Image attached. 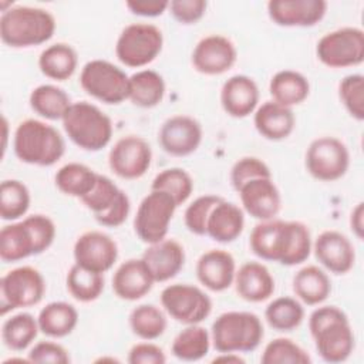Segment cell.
<instances>
[{"label": "cell", "instance_id": "6da1fadb", "mask_svg": "<svg viewBox=\"0 0 364 364\" xmlns=\"http://www.w3.org/2000/svg\"><path fill=\"white\" fill-rule=\"evenodd\" d=\"M250 250L260 259L296 266L306 262L313 249L307 225L299 220H260L250 232Z\"/></svg>", "mask_w": 364, "mask_h": 364}, {"label": "cell", "instance_id": "7a4b0ae2", "mask_svg": "<svg viewBox=\"0 0 364 364\" xmlns=\"http://www.w3.org/2000/svg\"><path fill=\"white\" fill-rule=\"evenodd\" d=\"M309 330L318 355L330 364L346 361L355 344L347 314L337 306H320L309 317Z\"/></svg>", "mask_w": 364, "mask_h": 364}, {"label": "cell", "instance_id": "3957f363", "mask_svg": "<svg viewBox=\"0 0 364 364\" xmlns=\"http://www.w3.org/2000/svg\"><path fill=\"white\" fill-rule=\"evenodd\" d=\"M54 16L41 7L13 6L0 17V38L13 48L40 46L55 33Z\"/></svg>", "mask_w": 364, "mask_h": 364}, {"label": "cell", "instance_id": "277c9868", "mask_svg": "<svg viewBox=\"0 0 364 364\" xmlns=\"http://www.w3.org/2000/svg\"><path fill=\"white\" fill-rule=\"evenodd\" d=\"M13 149L16 156L24 164L51 166L63 158L65 142L60 131L53 125L27 118L14 131Z\"/></svg>", "mask_w": 364, "mask_h": 364}, {"label": "cell", "instance_id": "5b68a950", "mask_svg": "<svg viewBox=\"0 0 364 364\" xmlns=\"http://www.w3.org/2000/svg\"><path fill=\"white\" fill-rule=\"evenodd\" d=\"M61 122L70 141L84 151L97 152L111 142L112 121L91 102H73Z\"/></svg>", "mask_w": 364, "mask_h": 364}, {"label": "cell", "instance_id": "8992f818", "mask_svg": "<svg viewBox=\"0 0 364 364\" xmlns=\"http://www.w3.org/2000/svg\"><path fill=\"white\" fill-rule=\"evenodd\" d=\"M264 336L262 320L250 311H225L210 328L212 346L218 353L255 351Z\"/></svg>", "mask_w": 364, "mask_h": 364}, {"label": "cell", "instance_id": "52a82bcc", "mask_svg": "<svg viewBox=\"0 0 364 364\" xmlns=\"http://www.w3.org/2000/svg\"><path fill=\"white\" fill-rule=\"evenodd\" d=\"M164 34L151 23H132L122 28L115 43V55L127 67L151 64L162 51Z\"/></svg>", "mask_w": 364, "mask_h": 364}, {"label": "cell", "instance_id": "ba28073f", "mask_svg": "<svg viewBox=\"0 0 364 364\" xmlns=\"http://www.w3.org/2000/svg\"><path fill=\"white\" fill-rule=\"evenodd\" d=\"M80 85L88 95L104 104H121L128 100L129 75L115 64L95 58L81 68Z\"/></svg>", "mask_w": 364, "mask_h": 364}, {"label": "cell", "instance_id": "9c48e42d", "mask_svg": "<svg viewBox=\"0 0 364 364\" xmlns=\"http://www.w3.org/2000/svg\"><path fill=\"white\" fill-rule=\"evenodd\" d=\"M46 280L33 266H18L3 274L0 280V313L31 307L43 300Z\"/></svg>", "mask_w": 364, "mask_h": 364}, {"label": "cell", "instance_id": "30bf717a", "mask_svg": "<svg viewBox=\"0 0 364 364\" xmlns=\"http://www.w3.org/2000/svg\"><path fill=\"white\" fill-rule=\"evenodd\" d=\"M316 55L330 68L360 65L364 61V31L353 26L328 31L317 41Z\"/></svg>", "mask_w": 364, "mask_h": 364}, {"label": "cell", "instance_id": "8fae6325", "mask_svg": "<svg viewBox=\"0 0 364 364\" xmlns=\"http://www.w3.org/2000/svg\"><path fill=\"white\" fill-rule=\"evenodd\" d=\"M176 208L178 205L169 193L151 189V192L139 202L134 218V230L136 236L148 245L164 240L168 235Z\"/></svg>", "mask_w": 364, "mask_h": 364}, {"label": "cell", "instance_id": "7c38bea8", "mask_svg": "<svg viewBox=\"0 0 364 364\" xmlns=\"http://www.w3.org/2000/svg\"><path fill=\"white\" fill-rule=\"evenodd\" d=\"M164 310L178 323L200 324L212 311L210 297L198 286L189 283H173L161 291Z\"/></svg>", "mask_w": 364, "mask_h": 364}, {"label": "cell", "instance_id": "4fadbf2b", "mask_svg": "<svg viewBox=\"0 0 364 364\" xmlns=\"http://www.w3.org/2000/svg\"><path fill=\"white\" fill-rule=\"evenodd\" d=\"M306 169L317 181L333 182L343 178L350 166L347 145L336 136H320L306 151Z\"/></svg>", "mask_w": 364, "mask_h": 364}, {"label": "cell", "instance_id": "5bb4252c", "mask_svg": "<svg viewBox=\"0 0 364 364\" xmlns=\"http://www.w3.org/2000/svg\"><path fill=\"white\" fill-rule=\"evenodd\" d=\"M152 162L151 145L138 135L119 138L108 154L109 169L122 179H138L146 173Z\"/></svg>", "mask_w": 364, "mask_h": 364}, {"label": "cell", "instance_id": "9a60e30c", "mask_svg": "<svg viewBox=\"0 0 364 364\" xmlns=\"http://www.w3.org/2000/svg\"><path fill=\"white\" fill-rule=\"evenodd\" d=\"M73 253L77 264L104 274L115 264L118 246L105 232L87 230L77 237Z\"/></svg>", "mask_w": 364, "mask_h": 364}, {"label": "cell", "instance_id": "2e32d148", "mask_svg": "<svg viewBox=\"0 0 364 364\" xmlns=\"http://www.w3.org/2000/svg\"><path fill=\"white\" fill-rule=\"evenodd\" d=\"M237 60V50L232 40L222 34L200 38L192 51L193 68L205 75H220L229 71Z\"/></svg>", "mask_w": 364, "mask_h": 364}, {"label": "cell", "instance_id": "e0dca14e", "mask_svg": "<svg viewBox=\"0 0 364 364\" xmlns=\"http://www.w3.org/2000/svg\"><path fill=\"white\" fill-rule=\"evenodd\" d=\"M203 138L202 125L189 115H173L168 118L158 132L161 148L172 156H188L193 154Z\"/></svg>", "mask_w": 364, "mask_h": 364}, {"label": "cell", "instance_id": "ac0fdd59", "mask_svg": "<svg viewBox=\"0 0 364 364\" xmlns=\"http://www.w3.org/2000/svg\"><path fill=\"white\" fill-rule=\"evenodd\" d=\"M243 210L257 220L274 219L282 209V196L272 178H256L237 191Z\"/></svg>", "mask_w": 364, "mask_h": 364}, {"label": "cell", "instance_id": "d6986e66", "mask_svg": "<svg viewBox=\"0 0 364 364\" xmlns=\"http://www.w3.org/2000/svg\"><path fill=\"white\" fill-rule=\"evenodd\" d=\"M318 263L334 274L348 273L355 263V250L351 240L338 230H324L313 242Z\"/></svg>", "mask_w": 364, "mask_h": 364}, {"label": "cell", "instance_id": "ffe728a7", "mask_svg": "<svg viewBox=\"0 0 364 364\" xmlns=\"http://www.w3.org/2000/svg\"><path fill=\"white\" fill-rule=\"evenodd\" d=\"M327 7L324 0H270L267 14L282 27H311L323 20Z\"/></svg>", "mask_w": 364, "mask_h": 364}, {"label": "cell", "instance_id": "44dd1931", "mask_svg": "<svg viewBox=\"0 0 364 364\" xmlns=\"http://www.w3.org/2000/svg\"><path fill=\"white\" fill-rule=\"evenodd\" d=\"M259 87L256 81L245 74L228 78L220 88V105L233 118H246L259 107Z\"/></svg>", "mask_w": 364, "mask_h": 364}, {"label": "cell", "instance_id": "7402d4cb", "mask_svg": "<svg viewBox=\"0 0 364 364\" xmlns=\"http://www.w3.org/2000/svg\"><path fill=\"white\" fill-rule=\"evenodd\" d=\"M141 259L155 283H164L173 279L182 270L185 264V249L178 240L165 237L161 242L148 245Z\"/></svg>", "mask_w": 364, "mask_h": 364}, {"label": "cell", "instance_id": "603a6c76", "mask_svg": "<svg viewBox=\"0 0 364 364\" xmlns=\"http://www.w3.org/2000/svg\"><path fill=\"white\" fill-rule=\"evenodd\" d=\"M196 277L210 291H223L233 284L236 274L235 257L223 249H210L196 262Z\"/></svg>", "mask_w": 364, "mask_h": 364}, {"label": "cell", "instance_id": "cb8c5ba5", "mask_svg": "<svg viewBox=\"0 0 364 364\" xmlns=\"http://www.w3.org/2000/svg\"><path fill=\"white\" fill-rule=\"evenodd\" d=\"M155 280L142 259L122 262L112 276V290L121 300L135 301L146 296Z\"/></svg>", "mask_w": 364, "mask_h": 364}, {"label": "cell", "instance_id": "d4e9b609", "mask_svg": "<svg viewBox=\"0 0 364 364\" xmlns=\"http://www.w3.org/2000/svg\"><path fill=\"white\" fill-rule=\"evenodd\" d=\"M233 284L237 296L249 303L264 301L274 293V279L260 262H246L236 269Z\"/></svg>", "mask_w": 364, "mask_h": 364}, {"label": "cell", "instance_id": "484cf974", "mask_svg": "<svg viewBox=\"0 0 364 364\" xmlns=\"http://www.w3.org/2000/svg\"><path fill=\"white\" fill-rule=\"evenodd\" d=\"M253 124L256 131L266 139H286L294 129L296 117L291 108L280 105L273 100L264 101L253 112Z\"/></svg>", "mask_w": 364, "mask_h": 364}, {"label": "cell", "instance_id": "4316f807", "mask_svg": "<svg viewBox=\"0 0 364 364\" xmlns=\"http://www.w3.org/2000/svg\"><path fill=\"white\" fill-rule=\"evenodd\" d=\"M243 228V209L222 198L209 213L206 222V235L218 243H230L242 235Z\"/></svg>", "mask_w": 364, "mask_h": 364}, {"label": "cell", "instance_id": "83f0119b", "mask_svg": "<svg viewBox=\"0 0 364 364\" xmlns=\"http://www.w3.org/2000/svg\"><path fill=\"white\" fill-rule=\"evenodd\" d=\"M293 291L307 306H317L327 300L331 293V280L318 266L309 264L293 276Z\"/></svg>", "mask_w": 364, "mask_h": 364}, {"label": "cell", "instance_id": "f1b7e54d", "mask_svg": "<svg viewBox=\"0 0 364 364\" xmlns=\"http://www.w3.org/2000/svg\"><path fill=\"white\" fill-rule=\"evenodd\" d=\"M37 255L36 242L27 222L18 220L0 230V259L6 263L23 260Z\"/></svg>", "mask_w": 364, "mask_h": 364}, {"label": "cell", "instance_id": "f546056e", "mask_svg": "<svg viewBox=\"0 0 364 364\" xmlns=\"http://www.w3.org/2000/svg\"><path fill=\"white\" fill-rule=\"evenodd\" d=\"M269 92L274 102L291 108L307 100L310 82L299 71L280 70L270 78Z\"/></svg>", "mask_w": 364, "mask_h": 364}, {"label": "cell", "instance_id": "4dcf8cb0", "mask_svg": "<svg viewBox=\"0 0 364 364\" xmlns=\"http://www.w3.org/2000/svg\"><path fill=\"white\" fill-rule=\"evenodd\" d=\"M78 65L77 51L67 43H54L38 55V68L50 80L65 81L75 73Z\"/></svg>", "mask_w": 364, "mask_h": 364}, {"label": "cell", "instance_id": "1f68e13d", "mask_svg": "<svg viewBox=\"0 0 364 364\" xmlns=\"http://www.w3.org/2000/svg\"><path fill=\"white\" fill-rule=\"evenodd\" d=\"M37 321L43 334L51 338H63L77 327L78 311L67 301H51L40 310Z\"/></svg>", "mask_w": 364, "mask_h": 364}, {"label": "cell", "instance_id": "d6a6232c", "mask_svg": "<svg viewBox=\"0 0 364 364\" xmlns=\"http://www.w3.org/2000/svg\"><path fill=\"white\" fill-rule=\"evenodd\" d=\"M165 97L164 77L154 70H139L129 75L128 100L139 108H154Z\"/></svg>", "mask_w": 364, "mask_h": 364}, {"label": "cell", "instance_id": "836d02e7", "mask_svg": "<svg viewBox=\"0 0 364 364\" xmlns=\"http://www.w3.org/2000/svg\"><path fill=\"white\" fill-rule=\"evenodd\" d=\"M212 346L210 333L200 324H188L171 346V353L181 361H199L208 355Z\"/></svg>", "mask_w": 364, "mask_h": 364}, {"label": "cell", "instance_id": "e575fe53", "mask_svg": "<svg viewBox=\"0 0 364 364\" xmlns=\"http://www.w3.org/2000/svg\"><path fill=\"white\" fill-rule=\"evenodd\" d=\"M28 102L36 114L50 121L63 119L73 104L70 95L63 88L53 84L37 85L30 92Z\"/></svg>", "mask_w": 364, "mask_h": 364}, {"label": "cell", "instance_id": "d590c367", "mask_svg": "<svg viewBox=\"0 0 364 364\" xmlns=\"http://www.w3.org/2000/svg\"><path fill=\"white\" fill-rule=\"evenodd\" d=\"M97 178L98 173L90 166L80 162H68L55 172L54 182L64 195L82 199L92 191Z\"/></svg>", "mask_w": 364, "mask_h": 364}, {"label": "cell", "instance_id": "8d00e7d4", "mask_svg": "<svg viewBox=\"0 0 364 364\" xmlns=\"http://www.w3.org/2000/svg\"><path fill=\"white\" fill-rule=\"evenodd\" d=\"M40 331L37 317L30 313H17L4 320L1 340L9 350L23 351L31 346Z\"/></svg>", "mask_w": 364, "mask_h": 364}, {"label": "cell", "instance_id": "74e56055", "mask_svg": "<svg viewBox=\"0 0 364 364\" xmlns=\"http://www.w3.org/2000/svg\"><path fill=\"white\" fill-rule=\"evenodd\" d=\"M104 276L74 263L65 277V286L73 299L81 303L97 300L104 291Z\"/></svg>", "mask_w": 364, "mask_h": 364}, {"label": "cell", "instance_id": "f35d334b", "mask_svg": "<svg viewBox=\"0 0 364 364\" xmlns=\"http://www.w3.org/2000/svg\"><path fill=\"white\" fill-rule=\"evenodd\" d=\"M264 318L273 330L287 333L296 330L303 323L304 309L297 299L282 296L267 304Z\"/></svg>", "mask_w": 364, "mask_h": 364}, {"label": "cell", "instance_id": "ab89813d", "mask_svg": "<svg viewBox=\"0 0 364 364\" xmlns=\"http://www.w3.org/2000/svg\"><path fill=\"white\" fill-rule=\"evenodd\" d=\"M128 321L132 333L146 341L159 338L168 327L165 313L155 304H139L134 307Z\"/></svg>", "mask_w": 364, "mask_h": 364}, {"label": "cell", "instance_id": "60d3db41", "mask_svg": "<svg viewBox=\"0 0 364 364\" xmlns=\"http://www.w3.org/2000/svg\"><path fill=\"white\" fill-rule=\"evenodd\" d=\"M31 203L28 188L18 179H6L0 185V216L3 220H18Z\"/></svg>", "mask_w": 364, "mask_h": 364}, {"label": "cell", "instance_id": "b9f144b4", "mask_svg": "<svg viewBox=\"0 0 364 364\" xmlns=\"http://www.w3.org/2000/svg\"><path fill=\"white\" fill-rule=\"evenodd\" d=\"M151 189L169 193L175 203L181 206L193 192V179L183 168H166L154 178Z\"/></svg>", "mask_w": 364, "mask_h": 364}, {"label": "cell", "instance_id": "7bdbcfd3", "mask_svg": "<svg viewBox=\"0 0 364 364\" xmlns=\"http://www.w3.org/2000/svg\"><path fill=\"white\" fill-rule=\"evenodd\" d=\"M262 364H310L309 353L291 338L277 337L269 341L260 357Z\"/></svg>", "mask_w": 364, "mask_h": 364}, {"label": "cell", "instance_id": "ee69618b", "mask_svg": "<svg viewBox=\"0 0 364 364\" xmlns=\"http://www.w3.org/2000/svg\"><path fill=\"white\" fill-rule=\"evenodd\" d=\"M338 97L354 119H364V77L361 74L346 75L338 84Z\"/></svg>", "mask_w": 364, "mask_h": 364}, {"label": "cell", "instance_id": "f6af8a7d", "mask_svg": "<svg viewBox=\"0 0 364 364\" xmlns=\"http://www.w3.org/2000/svg\"><path fill=\"white\" fill-rule=\"evenodd\" d=\"M119 192L121 189L117 186V183L111 178L98 173L95 186L92 188V191L80 200L95 216L105 212L117 200Z\"/></svg>", "mask_w": 364, "mask_h": 364}, {"label": "cell", "instance_id": "bcb514c9", "mask_svg": "<svg viewBox=\"0 0 364 364\" xmlns=\"http://www.w3.org/2000/svg\"><path fill=\"white\" fill-rule=\"evenodd\" d=\"M222 199L218 195H202L198 196L185 210L183 222L186 229L198 236L206 235V222L213 206Z\"/></svg>", "mask_w": 364, "mask_h": 364}, {"label": "cell", "instance_id": "7dc6e473", "mask_svg": "<svg viewBox=\"0 0 364 364\" xmlns=\"http://www.w3.org/2000/svg\"><path fill=\"white\" fill-rule=\"evenodd\" d=\"M256 178H272L270 168L260 158L243 156L237 159L230 169V182L235 191H237L243 183Z\"/></svg>", "mask_w": 364, "mask_h": 364}, {"label": "cell", "instance_id": "c3c4849f", "mask_svg": "<svg viewBox=\"0 0 364 364\" xmlns=\"http://www.w3.org/2000/svg\"><path fill=\"white\" fill-rule=\"evenodd\" d=\"M27 358L30 363H38V364H68L71 361L68 351L58 343L47 340V341H38L34 344L28 354Z\"/></svg>", "mask_w": 364, "mask_h": 364}, {"label": "cell", "instance_id": "681fc988", "mask_svg": "<svg viewBox=\"0 0 364 364\" xmlns=\"http://www.w3.org/2000/svg\"><path fill=\"white\" fill-rule=\"evenodd\" d=\"M208 3L205 0H172L169 11L181 24H195L206 13Z\"/></svg>", "mask_w": 364, "mask_h": 364}, {"label": "cell", "instance_id": "f907efd6", "mask_svg": "<svg viewBox=\"0 0 364 364\" xmlns=\"http://www.w3.org/2000/svg\"><path fill=\"white\" fill-rule=\"evenodd\" d=\"M131 210V200L129 196L127 195V192H124L121 189L117 200L102 213L95 215V220L101 225V226H107V228H118L121 226Z\"/></svg>", "mask_w": 364, "mask_h": 364}, {"label": "cell", "instance_id": "816d5d0a", "mask_svg": "<svg viewBox=\"0 0 364 364\" xmlns=\"http://www.w3.org/2000/svg\"><path fill=\"white\" fill-rule=\"evenodd\" d=\"M165 361L166 355L164 350L146 340L134 344L128 353L129 364H164Z\"/></svg>", "mask_w": 364, "mask_h": 364}, {"label": "cell", "instance_id": "f5cc1de1", "mask_svg": "<svg viewBox=\"0 0 364 364\" xmlns=\"http://www.w3.org/2000/svg\"><path fill=\"white\" fill-rule=\"evenodd\" d=\"M127 9L141 17H158L169 9L168 0H129L125 3Z\"/></svg>", "mask_w": 364, "mask_h": 364}, {"label": "cell", "instance_id": "db71d44e", "mask_svg": "<svg viewBox=\"0 0 364 364\" xmlns=\"http://www.w3.org/2000/svg\"><path fill=\"white\" fill-rule=\"evenodd\" d=\"M350 229L357 239L363 240L364 236V203L358 202L350 213Z\"/></svg>", "mask_w": 364, "mask_h": 364}, {"label": "cell", "instance_id": "11a10c76", "mask_svg": "<svg viewBox=\"0 0 364 364\" xmlns=\"http://www.w3.org/2000/svg\"><path fill=\"white\" fill-rule=\"evenodd\" d=\"M212 363H232V364H245V358L239 353H219Z\"/></svg>", "mask_w": 364, "mask_h": 364}, {"label": "cell", "instance_id": "9f6ffc18", "mask_svg": "<svg viewBox=\"0 0 364 364\" xmlns=\"http://www.w3.org/2000/svg\"><path fill=\"white\" fill-rule=\"evenodd\" d=\"M1 127H3V145H1V149H3V155H4L6 149H7V138H9V122H7L4 115L1 117Z\"/></svg>", "mask_w": 364, "mask_h": 364}]
</instances>
